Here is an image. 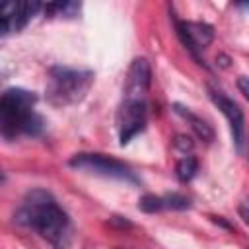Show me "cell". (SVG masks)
<instances>
[{"label": "cell", "instance_id": "6da1fadb", "mask_svg": "<svg viewBox=\"0 0 249 249\" xmlns=\"http://www.w3.org/2000/svg\"><path fill=\"white\" fill-rule=\"evenodd\" d=\"M14 220L16 224L37 231L54 249H68L72 241L70 216L60 208L56 198L45 189L27 191L14 214Z\"/></svg>", "mask_w": 249, "mask_h": 249}, {"label": "cell", "instance_id": "7a4b0ae2", "mask_svg": "<svg viewBox=\"0 0 249 249\" xmlns=\"http://www.w3.org/2000/svg\"><path fill=\"white\" fill-rule=\"evenodd\" d=\"M37 95L23 88H8L0 99V128L6 140L18 134L41 136L45 121L33 111Z\"/></svg>", "mask_w": 249, "mask_h": 249}, {"label": "cell", "instance_id": "3957f363", "mask_svg": "<svg viewBox=\"0 0 249 249\" xmlns=\"http://www.w3.org/2000/svg\"><path fill=\"white\" fill-rule=\"evenodd\" d=\"M93 84L91 70H78L68 66H51L45 97L53 107H68L82 101Z\"/></svg>", "mask_w": 249, "mask_h": 249}, {"label": "cell", "instance_id": "277c9868", "mask_svg": "<svg viewBox=\"0 0 249 249\" xmlns=\"http://www.w3.org/2000/svg\"><path fill=\"white\" fill-rule=\"evenodd\" d=\"M68 165L74 169H84V171H91L103 177H113V179H121V181H128L138 185V177L134 175V171L121 160H115L111 156L105 154H93V152H82L76 154L68 160Z\"/></svg>", "mask_w": 249, "mask_h": 249}, {"label": "cell", "instance_id": "5b68a950", "mask_svg": "<svg viewBox=\"0 0 249 249\" xmlns=\"http://www.w3.org/2000/svg\"><path fill=\"white\" fill-rule=\"evenodd\" d=\"M148 105L146 99H123L117 111V130L121 146L128 144L146 126Z\"/></svg>", "mask_w": 249, "mask_h": 249}, {"label": "cell", "instance_id": "8992f818", "mask_svg": "<svg viewBox=\"0 0 249 249\" xmlns=\"http://www.w3.org/2000/svg\"><path fill=\"white\" fill-rule=\"evenodd\" d=\"M175 31L179 41L183 43V47L195 56V60L202 66H206L200 58V51L206 49L212 41H214V29L208 23L202 21H181L175 19Z\"/></svg>", "mask_w": 249, "mask_h": 249}, {"label": "cell", "instance_id": "52a82bcc", "mask_svg": "<svg viewBox=\"0 0 249 249\" xmlns=\"http://www.w3.org/2000/svg\"><path fill=\"white\" fill-rule=\"evenodd\" d=\"M208 95L210 99L214 101V105L224 113V117L228 119L230 123V130H231V136H233V144L237 148V152L243 150V142H245V119H243V111L241 107L230 99L228 95H224L220 89L208 86Z\"/></svg>", "mask_w": 249, "mask_h": 249}, {"label": "cell", "instance_id": "ba28073f", "mask_svg": "<svg viewBox=\"0 0 249 249\" xmlns=\"http://www.w3.org/2000/svg\"><path fill=\"white\" fill-rule=\"evenodd\" d=\"M39 2H6L0 8V29L2 35L23 29L29 19L41 10Z\"/></svg>", "mask_w": 249, "mask_h": 249}, {"label": "cell", "instance_id": "9c48e42d", "mask_svg": "<svg viewBox=\"0 0 249 249\" xmlns=\"http://www.w3.org/2000/svg\"><path fill=\"white\" fill-rule=\"evenodd\" d=\"M150 62L146 58H134L128 66L126 80L123 86V99H146L150 89Z\"/></svg>", "mask_w": 249, "mask_h": 249}, {"label": "cell", "instance_id": "30bf717a", "mask_svg": "<svg viewBox=\"0 0 249 249\" xmlns=\"http://www.w3.org/2000/svg\"><path fill=\"white\" fill-rule=\"evenodd\" d=\"M173 111H175L177 115H181L185 121H189L191 128L195 130V134H196L198 138H202V140H206V142H210V140L214 138L212 126H210L206 121H202L198 115H195L193 111H189V107H185V105H181V103H175V105H173Z\"/></svg>", "mask_w": 249, "mask_h": 249}, {"label": "cell", "instance_id": "8fae6325", "mask_svg": "<svg viewBox=\"0 0 249 249\" xmlns=\"http://www.w3.org/2000/svg\"><path fill=\"white\" fill-rule=\"evenodd\" d=\"M196 171H198V161H196V158L195 156H183L179 161H177V165H175V175H177V179L181 181V183H189L195 175H196Z\"/></svg>", "mask_w": 249, "mask_h": 249}, {"label": "cell", "instance_id": "7c38bea8", "mask_svg": "<svg viewBox=\"0 0 249 249\" xmlns=\"http://www.w3.org/2000/svg\"><path fill=\"white\" fill-rule=\"evenodd\" d=\"M47 16H60V18H76L80 14V4L76 2H53L43 6Z\"/></svg>", "mask_w": 249, "mask_h": 249}, {"label": "cell", "instance_id": "4fadbf2b", "mask_svg": "<svg viewBox=\"0 0 249 249\" xmlns=\"http://www.w3.org/2000/svg\"><path fill=\"white\" fill-rule=\"evenodd\" d=\"M161 198H163V208H171V210L191 208V198L181 193H169V195H163Z\"/></svg>", "mask_w": 249, "mask_h": 249}, {"label": "cell", "instance_id": "5bb4252c", "mask_svg": "<svg viewBox=\"0 0 249 249\" xmlns=\"http://www.w3.org/2000/svg\"><path fill=\"white\" fill-rule=\"evenodd\" d=\"M138 208H140L142 212H148V214L165 210V208H163V198H161V196H156V195H144V196L138 200Z\"/></svg>", "mask_w": 249, "mask_h": 249}, {"label": "cell", "instance_id": "9a60e30c", "mask_svg": "<svg viewBox=\"0 0 249 249\" xmlns=\"http://www.w3.org/2000/svg\"><path fill=\"white\" fill-rule=\"evenodd\" d=\"M193 140H191V136H185V134H179L177 138H175V148L177 150H181L183 154H187V152H191L193 150ZM189 156V154H187Z\"/></svg>", "mask_w": 249, "mask_h": 249}, {"label": "cell", "instance_id": "2e32d148", "mask_svg": "<svg viewBox=\"0 0 249 249\" xmlns=\"http://www.w3.org/2000/svg\"><path fill=\"white\" fill-rule=\"evenodd\" d=\"M237 210H239V216L243 218V222L249 224V195L239 202V208Z\"/></svg>", "mask_w": 249, "mask_h": 249}, {"label": "cell", "instance_id": "e0dca14e", "mask_svg": "<svg viewBox=\"0 0 249 249\" xmlns=\"http://www.w3.org/2000/svg\"><path fill=\"white\" fill-rule=\"evenodd\" d=\"M237 88H239V91L243 93V97L249 101V78H247V76L237 78Z\"/></svg>", "mask_w": 249, "mask_h": 249}, {"label": "cell", "instance_id": "ac0fdd59", "mask_svg": "<svg viewBox=\"0 0 249 249\" xmlns=\"http://www.w3.org/2000/svg\"><path fill=\"white\" fill-rule=\"evenodd\" d=\"M212 220H214L216 224H220L222 228H226V230H231V226H230V224H226V222H224V220H222L220 216H218V218H216V216H212Z\"/></svg>", "mask_w": 249, "mask_h": 249}, {"label": "cell", "instance_id": "d6986e66", "mask_svg": "<svg viewBox=\"0 0 249 249\" xmlns=\"http://www.w3.org/2000/svg\"><path fill=\"white\" fill-rule=\"evenodd\" d=\"M216 60H220V66H224V68H226V66L230 64V58H228V56H224V54L216 56Z\"/></svg>", "mask_w": 249, "mask_h": 249}, {"label": "cell", "instance_id": "ffe728a7", "mask_svg": "<svg viewBox=\"0 0 249 249\" xmlns=\"http://www.w3.org/2000/svg\"><path fill=\"white\" fill-rule=\"evenodd\" d=\"M239 6H243V8H249V2H245V4H239Z\"/></svg>", "mask_w": 249, "mask_h": 249}]
</instances>
